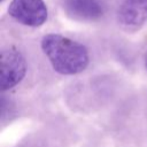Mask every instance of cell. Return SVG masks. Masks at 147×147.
Segmentation results:
<instances>
[{"label": "cell", "instance_id": "cell-5", "mask_svg": "<svg viewBox=\"0 0 147 147\" xmlns=\"http://www.w3.org/2000/svg\"><path fill=\"white\" fill-rule=\"evenodd\" d=\"M63 7L70 17L79 21H95L103 15L100 0H64Z\"/></svg>", "mask_w": 147, "mask_h": 147}, {"label": "cell", "instance_id": "cell-3", "mask_svg": "<svg viewBox=\"0 0 147 147\" xmlns=\"http://www.w3.org/2000/svg\"><path fill=\"white\" fill-rule=\"evenodd\" d=\"M26 63L22 53L9 47L1 52V88L9 90L17 85L25 76Z\"/></svg>", "mask_w": 147, "mask_h": 147}, {"label": "cell", "instance_id": "cell-2", "mask_svg": "<svg viewBox=\"0 0 147 147\" xmlns=\"http://www.w3.org/2000/svg\"><path fill=\"white\" fill-rule=\"evenodd\" d=\"M8 14L26 26H40L47 20V7L44 0H11Z\"/></svg>", "mask_w": 147, "mask_h": 147}, {"label": "cell", "instance_id": "cell-7", "mask_svg": "<svg viewBox=\"0 0 147 147\" xmlns=\"http://www.w3.org/2000/svg\"><path fill=\"white\" fill-rule=\"evenodd\" d=\"M1 1H3V0H1Z\"/></svg>", "mask_w": 147, "mask_h": 147}, {"label": "cell", "instance_id": "cell-4", "mask_svg": "<svg viewBox=\"0 0 147 147\" xmlns=\"http://www.w3.org/2000/svg\"><path fill=\"white\" fill-rule=\"evenodd\" d=\"M119 24L126 30H137L147 21V0H123L117 11Z\"/></svg>", "mask_w": 147, "mask_h": 147}, {"label": "cell", "instance_id": "cell-6", "mask_svg": "<svg viewBox=\"0 0 147 147\" xmlns=\"http://www.w3.org/2000/svg\"><path fill=\"white\" fill-rule=\"evenodd\" d=\"M145 65H146V69H147V53H146V57H145Z\"/></svg>", "mask_w": 147, "mask_h": 147}, {"label": "cell", "instance_id": "cell-1", "mask_svg": "<svg viewBox=\"0 0 147 147\" xmlns=\"http://www.w3.org/2000/svg\"><path fill=\"white\" fill-rule=\"evenodd\" d=\"M41 49L53 69L61 75H77L88 65L86 47L62 34H46L41 39Z\"/></svg>", "mask_w": 147, "mask_h": 147}]
</instances>
